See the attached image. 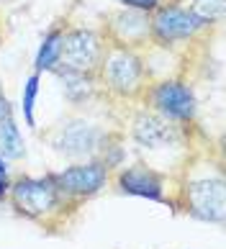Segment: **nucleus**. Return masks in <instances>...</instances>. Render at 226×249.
Masks as SVG:
<instances>
[{
	"mask_svg": "<svg viewBox=\"0 0 226 249\" xmlns=\"http://www.w3.org/2000/svg\"><path fill=\"white\" fill-rule=\"evenodd\" d=\"M36 93H39V75H31L23 85V118L28 126H34V103H36Z\"/></svg>",
	"mask_w": 226,
	"mask_h": 249,
	"instance_id": "ddd939ff",
	"label": "nucleus"
},
{
	"mask_svg": "<svg viewBox=\"0 0 226 249\" xmlns=\"http://www.w3.org/2000/svg\"><path fill=\"white\" fill-rule=\"evenodd\" d=\"M118 188L129 193V196H139L147 200H162V180L144 167H131L126 172H121Z\"/></svg>",
	"mask_w": 226,
	"mask_h": 249,
	"instance_id": "6e6552de",
	"label": "nucleus"
},
{
	"mask_svg": "<svg viewBox=\"0 0 226 249\" xmlns=\"http://www.w3.org/2000/svg\"><path fill=\"white\" fill-rule=\"evenodd\" d=\"M126 5H131V8H136V11H149V8H154L159 0H124Z\"/></svg>",
	"mask_w": 226,
	"mask_h": 249,
	"instance_id": "f3484780",
	"label": "nucleus"
},
{
	"mask_svg": "<svg viewBox=\"0 0 226 249\" xmlns=\"http://www.w3.org/2000/svg\"><path fill=\"white\" fill-rule=\"evenodd\" d=\"M98 57H100L98 36L93 31L77 29L62 36V49H59V62L56 64H64L67 72H85L98 62Z\"/></svg>",
	"mask_w": 226,
	"mask_h": 249,
	"instance_id": "f03ea898",
	"label": "nucleus"
},
{
	"mask_svg": "<svg viewBox=\"0 0 226 249\" xmlns=\"http://www.w3.org/2000/svg\"><path fill=\"white\" fill-rule=\"evenodd\" d=\"M190 213L201 221H224V182L198 180L188 190Z\"/></svg>",
	"mask_w": 226,
	"mask_h": 249,
	"instance_id": "39448f33",
	"label": "nucleus"
},
{
	"mask_svg": "<svg viewBox=\"0 0 226 249\" xmlns=\"http://www.w3.org/2000/svg\"><path fill=\"white\" fill-rule=\"evenodd\" d=\"M134 136L144 146H162L170 139V128L162 121H157L154 116H141L134 126Z\"/></svg>",
	"mask_w": 226,
	"mask_h": 249,
	"instance_id": "9d476101",
	"label": "nucleus"
},
{
	"mask_svg": "<svg viewBox=\"0 0 226 249\" xmlns=\"http://www.w3.org/2000/svg\"><path fill=\"white\" fill-rule=\"evenodd\" d=\"M106 80L111 82V88L121 90V93L134 90L136 82L141 80V62L124 49L113 52L106 59Z\"/></svg>",
	"mask_w": 226,
	"mask_h": 249,
	"instance_id": "0eeeda50",
	"label": "nucleus"
},
{
	"mask_svg": "<svg viewBox=\"0 0 226 249\" xmlns=\"http://www.w3.org/2000/svg\"><path fill=\"white\" fill-rule=\"evenodd\" d=\"M206 21H201L190 8H177V5H170L162 8L154 18V34L159 41H175V39H188L193 36L198 29H201Z\"/></svg>",
	"mask_w": 226,
	"mask_h": 249,
	"instance_id": "20e7f679",
	"label": "nucleus"
},
{
	"mask_svg": "<svg viewBox=\"0 0 226 249\" xmlns=\"http://www.w3.org/2000/svg\"><path fill=\"white\" fill-rule=\"evenodd\" d=\"M154 106L167 118H190L195 110L193 90L183 82H162L154 90Z\"/></svg>",
	"mask_w": 226,
	"mask_h": 249,
	"instance_id": "423d86ee",
	"label": "nucleus"
},
{
	"mask_svg": "<svg viewBox=\"0 0 226 249\" xmlns=\"http://www.w3.org/2000/svg\"><path fill=\"white\" fill-rule=\"evenodd\" d=\"M59 198L54 178H21L13 185V200L16 206L28 216H44L52 211Z\"/></svg>",
	"mask_w": 226,
	"mask_h": 249,
	"instance_id": "f257e3e1",
	"label": "nucleus"
},
{
	"mask_svg": "<svg viewBox=\"0 0 226 249\" xmlns=\"http://www.w3.org/2000/svg\"><path fill=\"white\" fill-rule=\"evenodd\" d=\"M118 31L121 36H126V39H131V36H141L147 31V21H144V16L141 13H124V16H118Z\"/></svg>",
	"mask_w": 226,
	"mask_h": 249,
	"instance_id": "4468645a",
	"label": "nucleus"
},
{
	"mask_svg": "<svg viewBox=\"0 0 226 249\" xmlns=\"http://www.w3.org/2000/svg\"><path fill=\"white\" fill-rule=\"evenodd\" d=\"M3 118H11V103H8V98L0 93V121Z\"/></svg>",
	"mask_w": 226,
	"mask_h": 249,
	"instance_id": "a211bd4d",
	"label": "nucleus"
},
{
	"mask_svg": "<svg viewBox=\"0 0 226 249\" xmlns=\"http://www.w3.org/2000/svg\"><path fill=\"white\" fill-rule=\"evenodd\" d=\"M62 77L70 82L64 90H67V95H70L72 100L90 93V80L85 77V72H67V70H62Z\"/></svg>",
	"mask_w": 226,
	"mask_h": 249,
	"instance_id": "2eb2a0df",
	"label": "nucleus"
},
{
	"mask_svg": "<svg viewBox=\"0 0 226 249\" xmlns=\"http://www.w3.org/2000/svg\"><path fill=\"white\" fill-rule=\"evenodd\" d=\"M108 178L106 164L100 162H88V164H75L64 172L54 175V182L59 190L75 193V196H93L103 188V182Z\"/></svg>",
	"mask_w": 226,
	"mask_h": 249,
	"instance_id": "7ed1b4c3",
	"label": "nucleus"
},
{
	"mask_svg": "<svg viewBox=\"0 0 226 249\" xmlns=\"http://www.w3.org/2000/svg\"><path fill=\"white\" fill-rule=\"evenodd\" d=\"M59 49H62V34L52 31L44 39V44L39 47V54H36V70H54V64L59 62Z\"/></svg>",
	"mask_w": 226,
	"mask_h": 249,
	"instance_id": "f8f14e48",
	"label": "nucleus"
},
{
	"mask_svg": "<svg viewBox=\"0 0 226 249\" xmlns=\"http://www.w3.org/2000/svg\"><path fill=\"white\" fill-rule=\"evenodd\" d=\"M190 11L201 18V21H211L224 11V0H195V5Z\"/></svg>",
	"mask_w": 226,
	"mask_h": 249,
	"instance_id": "dca6fc26",
	"label": "nucleus"
},
{
	"mask_svg": "<svg viewBox=\"0 0 226 249\" xmlns=\"http://www.w3.org/2000/svg\"><path fill=\"white\" fill-rule=\"evenodd\" d=\"M0 157L3 160H18V157H23V139H21V131H18L13 116L0 121Z\"/></svg>",
	"mask_w": 226,
	"mask_h": 249,
	"instance_id": "9b49d317",
	"label": "nucleus"
},
{
	"mask_svg": "<svg viewBox=\"0 0 226 249\" xmlns=\"http://www.w3.org/2000/svg\"><path fill=\"white\" fill-rule=\"evenodd\" d=\"M8 193V180H0V198Z\"/></svg>",
	"mask_w": 226,
	"mask_h": 249,
	"instance_id": "aec40b11",
	"label": "nucleus"
},
{
	"mask_svg": "<svg viewBox=\"0 0 226 249\" xmlns=\"http://www.w3.org/2000/svg\"><path fill=\"white\" fill-rule=\"evenodd\" d=\"M100 139V134L88 124H70L67 128H62V136L56 146L64 154H88L95 149V144Z\"/></svg>",
	"mask_w": 226,
	"mask_h": 249,
	"instance_id": "1a4fd4ad",
	"label": "nucleus"
},
{
	"mask_svg": "<svg viewBox=\"0 0 226 249\" xmlns=\"http://www.w3.org/2000/svg\"><path fill=\"white\" fill-rule=\"evenodd\" d=\"M8 178V167H5V160L0 157V180H5Z\"/></svg>",
	"mask_w": 226,
	"mask_h": 249,
	"instance_id": "6ab92c4d",
	"label": "nucleus"
}]
</instances>
